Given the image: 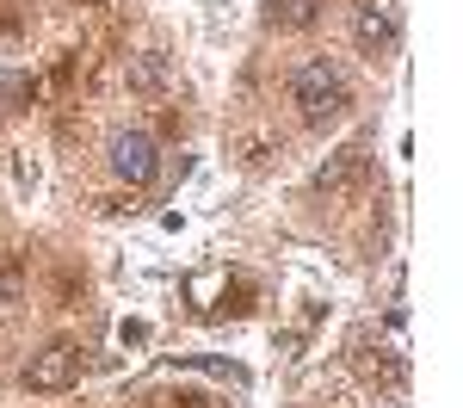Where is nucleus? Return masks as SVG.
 <instances>
[{"instance_id": "7", "label": "nucleus", "mask_w": 463, "mask_h": 408, "mask_svg": "<svg viewBox=\"0 0 463 408\" xmlns=\"http://www.w3.org/2000/svg\"><path fill=\"white\" fill-rule=\"evenodd\" d=\"M353 174H364V143L340 148V155H334V167H321V174H316V192H340Z\"/></svg>"}, {"instance_id": "10", "label": "nucleus", "mask_w": 463, "mask_h": 408, "mask_svg": "<svg viewBox=\"0 0 463 408\" xmlns=\"http://www.w3.org/2000/svg\"><path fill=\"white\" fill-rule=\"evenodd\" d=\"M161 74H167V62H161V56H143V62L130 69V87H137V93H161Z\"/></svg>"}, {"instance_id": "5", "label": "nucleus", "mask_w": 463, "mask_h": 408, "mask_svg": "<svg viewBox=\"0 0 463 408\" xmlns=\"http://www.w3.org/2000/svg\"><path fill=\"white\" fill-rule=\"evenodd\" d=\"M353 365H358V377L371 384V390H402L408 384V359L395 353V346H371V340H353Z\"/></svg>"}, {"instance_id": "3", "label": "nucleus", "mask_w": 463, "mask_h": 408, "mask_svg": "<svg viewBox=\"0 0 463 408\" xmlns=\"http://www.w3.org/2000/svg\"><path fill=\"white\" fill-rule=\"evenodd\" d=\"M111 167H118V180L148 185L161 174V148H155L148 130H118V137H111Z\"/></svg>"}, {"instance_id": "1", "label": "nucleus", "mask_w": 463, "mask_h": 408, "mask_svg": "<svg viewBox=\"0 0 463 408\" xmlns=\"http://www.w3.org/2000/svg\"><path fill=\"white\" fill-rule=\"evenodd\" d=\"M290 106H297V118L309 130H327V124H340L346 106H353V81H346L340 62L316 56V62H303V69L290 74Z\"/></svg>"}, {"instance_id": "9", "label": "nucleus", "mask_w": 463, "mask_h": 408, "mask_svg": "<svg viewBox=\"0 0 463 408\" xmlns=\"http://www.w3.org/2000/svg\"><path fill=\"white\" fill-rule=\"evenodd\" d=\"M19 291H25V260H19V254H0V303H13Z\"/></svg>"}, {"instance_id": "8", "label": "nucleus", "mask_w": 463, "mask_h": 408, "mask_svg": "<svg viewBox=\"0 0 463 408\" xmlns=\"http://www.w3.org/2000/svg\"><path fill=\"white\" fill-rule=\"evenodd\" d=\"M37 93V74H19V69H0V111H19V106H32Z\"/></svg>"}, {"instance_id": "4", "label": "nucleus", "mask_w": 463, "mask_h": 408, "mask_svg": "<svg viewBox=\"0 0 463 408\" xmlns=\"http://www.w3.org/2000/svg\"><path fill=\"white\" fill-rule=\"evenodd\" d=\"M353 43L371 56V62L395 50V6L390 0H358L353 6Z\"/></svg>"}, {"instance_id": "2", "label": "nucleus", "mask_w": 463, "mask_h": 408, "mask_svg": "<svg viewBox=\"0 0 463 408\" xmlns=\"http://www.w3.org/2000/svg\"><path fill=\"white\" fill-rule=\"evenodd\" d=\"M80 377H87V346L80 340H50L43 353H32V365H25V390L56 396V390H74Z\"/></svg>"}, {"instance_id": "11", "label": "nucleus", "mask_w": 463, "mask_h": 408, "mask_svg": "<svg viewBox=\"0 0 463 408\" xmlns=\"http://www.w3.org/2000/svg\"><path fill=\"white\" fill-rule=\"evenodd\" d=\"M167 403H174V408H216L211 396H198V390H179V396H167Z\"/></svg>"}, {"instance_id": "6", "label": "nucleus", "mask_w": 463, "mask_h": 408, "mask_svg": "<svg viewBox=\"0 0 463 408\" xmlns=\"http://www.w3.org/2000/svg\"><path fill=\"white\" fill-rule=\"evenodd\" d=\"M321 6H327V0H272V6H266V25H272V32H303V25L321 19Z\"/></svg>"}]
</instances>
